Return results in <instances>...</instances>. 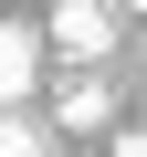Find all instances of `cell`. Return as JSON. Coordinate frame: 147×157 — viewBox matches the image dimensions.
Instances as JSON below:
<instances>
[{
    "label": "cell",
    "instance_id": "obj_1",
    "mask_svg": "<svg viewBox=\"0 0 147 157\" xmlns=\"http://www.w3.org/2000/svg\"><path fill=\"white\" fill-rule=\"evenodd\" d=\"M42 52H63L74 73H95V63L116 52V11H105V0H63V11L42 21Z\"/></svg>",
    "mask_w": 147,
    "mask_h": 157
},
{
    "label": "cell",
    "instance_id": "obj_2",
    "mask_svg": "<svg viewBox=\"0 0 147 157\" xmlns=\"http://www.w3.org/2000/svg\"><path fill=\"white\" fill-rule=\"evenodd\" d=\"M42 94V21H0V115Z\"/></svg>",
    "mask_w": 147,
    "mask_h": 157
},
{
    "label": "cell",
    "instance_id": "obj_3",
    "mask_svg": "<svg viewBox=\"0 0 147 157\" xmlns=\"http://www.w3.org/2000/svg\"><path fill=\"white\" fill-rule=\"evenodd\" d=\"M105 115H116V94L95 84V73H63V84H53V126H63V136H95Z\"/></svg>",
    "mask_w": 147,
    "mask_h": 157
},
{
    "label": "cell",
    "instance_id": "obj_4",
    "mask_svg": "<svg viewBox=\"0 0 147 157\" xmlns=\"http://www.w3.org/2000/svg\"><path fill=\"white\" fill-rule=\"evenodd\" d=\"M0 157H53V136H42L32 115H0Z\"/></svg>",
    "mask_w": 147,
    "mask_h": 157
},
{
    "label": "cell",
    "instance_id": "obj_5",
    "mask_svg": "<svg viewBox=\"0 0 147 157\" xmlns=\"http://www.w3.org/2000/svg\"><path fill=\"white\" fill-rule=\"evenodd\" d=\"M105 157H147V126H126V136H116V147H105Z\"/></svg>",
    "mask_w": 147,
    "mask_h": 157
}]
</instances>
